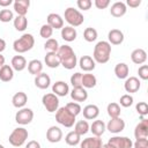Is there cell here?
Listing matches in <instances>:
<instances>
[{
	"label": "cell",
	"instance_id": "6da1fadb",
	"mask_svg": "<svg viewBox=\"0 0 148 148\" xmlns=\"http://www.w3.org/2000/svg\"><path fill=\"white\" fill-rule=\"evenodd\" d=\"M60 59V65L66 69H73L77 65V58L74 50L69 45H61L57 51Z\"/></svg>",
	"mask_w": 148,
	"mask_h": 148
},
{
	"label": "cell",
	"instance_id": "7a4b0ae2",
	"mask_svg": "<svg viewBox=\"0 0 148 148\" xmlns=\"http://www.w3.org/2000/svg\"><path fill=\"white\" fill-rule=\"evenodd\" d=\"M110 54H111V44L106 40H101L94 47L92 59L95 60V62L106 64L110 59Z\"/></svg>",
	"mask_w": 148,
	"mask_h": 148
},
{
	"label": "cell",
	"instance_id": "3957f363",
	"mask_svg": "<svg viewBox=\"0 0 148 148\" xmlns=\"http://www.w3.org/2000/svg\"><path fill=\"white\" fill-rule=\"evenodd\" d=\"M35 45V38L31 34H23L20 38L15 39L13 43V49L17 53H24L30 51Z\"/></svg>",
	"mask_w": 148,
	"mask_h": 148
},
{
	"label": "cell",
	"instance_id": "277c9868",
	"mask_svg": "<svg viewBox=\"0 0 148 148\" xmlns=\"http://www.w3.org/2000/svg\"><path fill=\"white\" fill-rule=\"evenodd\" d=\"M64 17H65V21L73 28L81 25L83 23V21H84V17L81 14V12L75 9V8H73V7H68V8L65 9Z\"/></svg>",
	"mask_w": 148,
	"mask_h": 148
},
{
	"label": "cell",
	"instance_id": "5b68a950",
	"mask_svg": "<svg viewBox=\"0 0 148 148\" xmlns=\"http://www.w3.org/2000/svg\"><path fill=\"white\" fill-rule=\"evenodd\" d=\"M56 120L60 125L69 128V127H73L75 124V116H73L65 106H62L56 111Z\"/></svg>",
	"mask_w": 148,
	"mask_h": 148
},
{
	"label": "cell",
	"instance_id": "8992f818",
	"mask_svg": "<svg viewBox=\"0 0 148 148\" xmlns=\"http://www.w3.org/2000/svg\"><path fill=\"white\" fill-rule=\"evenodd\" d=\"M28 131L24 127H16L13 130V132L9 134L8 141L14 147H21L28 139Z\"/></svg>",
	"mask_w": 148,
	"mask_h": 148
},
{
	"label": "cell",
	"instance_id": "52a82bcc",
	"mask_svg": "<svg viewBox=\"0 0 148 148\" xmlns=\"http://www.w3.org/2000/svg\"><path fill=\"white\" fill-rule=\"evenodd\" d=\"M42 103H43V105H44V108L46 109L47 112L52 113V112H56L59 109V98L53 92L45 94L42 97Z\"/></svg>",
	"mask_w": 148,
	"mask_h": 148
},
{
	"label": "cell",
	"instance_id": "ba28073f",
	"mask_svg": "<svg viewBox=\"0 0 148 148\" xmlns=\"http://www.w3.org/2000/svg\"><path fill=\"white\" fill-rule=\"evenodd\" d=\"M34 119V111L29 108L20 109L15 114V121L20 125H28Z\"/></svg>",
	"mask_w": 148,
	"mask_h": 148
},
{
	"label": "cell",
	"instance_id": "9c48e42d",
	"mask_svg": "<svg viewBox=\"0 0 148 148\" xmlns=\"http://www.w3.org/2000/svg\"><path fill=\"white\" fill-rule=\"evenodd\" d=\"M125 128V121L118 117V118H110L109 123L106 124V130L113 134H118L123 132Z\"/></svg>",
	"mask_w": 148,
	"mask_h": 148
},
{
	"label": "cell",
	"instance_id": "30bf717a",
	"mask_svg": "<svg viewBox=\"0 0 148 148\" xmlns=\"http://www.w3.org/2000/svg\"><path fill=\"white\" fill-rule=\"evenodd\" d=\"M108 143L112 145L116 148H132L133 141L127 136H112Z\"/></svg>",
	"mask_w": 148,
	"mask_h": 148
},
{
	"label": "cell",
	"instance_id": "8fae6325",
	"mask_svg": "<svg viewBox=\"0 0 148 148\" xmlns=\"http://www.w3.org/2000/svg\"><path fill=\"white\" fill-rule=\"evenodd\" d=\"M134 136L135 139H147L148 136V119L143 118L134 128Z\"/></svg>",
	"mask_w": 148,
	"mask_h": 148
},
{
	"label": "cell",
	"instance_id": "7c38bea8",
	"mask_svg": "<svg viewBox=\"0 0 148 148\" xmlns=\"http://www.w3.org/2000/svg\"><path fill=\"white\" fill-rule=\"evenodd\" d=\"M46 139L51 143L59 142L62 139V131L58 126H51L46 131Z\"/></svg>",
	"mask_w": 148,
	"mask_h": 148
},
{
	"label": "cell",
	"instance_id": "4fadbf2b",
	"mask_svg": "<svg viewBox=\"0 0 148 148\" xmlns=\"http://www.w3.org/2000/svg\"><path fill=\"white\" fill-rule=\"evenodd\" d=\"M140 80L136 77V76H130L125 80V83H124V88L126 90V92H130V94H133V92H136L139 89H140Z\"/></svg>",
	"mask_w": 148,
	"mask_h": 148
},
{
	"label": "cell",
	"instance_id": "5bb4252c",
	"mask_svg": "<svg viewBox=\"0 0 148 148\" xmlns=\"http://www.w3.org/2000/svg\"><path fill=\"white\" fill-rule=\"evenodd\" d=\"M13 7H14L15 13L18 16H25L30 7V1L29 0H15L13 2Z\"/></svg>",
	"mask_w": 148,
	"mask_h": 148
},
{
	"label": "cell",
	"instance_id": "9a60e30c",
	"mask_svg": "<svg viewBox=\"0 0 148 148\" xmlns=\"http://www.w3.org/2000/svg\"><path fill=\"white\" fill-rule=\"evenodd\" d=\"M103 142L98 136L86 138L80 142V148H102Z\"/></svg>",
	"mask_w": 148,
	"mask_h": 148
},
{
	"label": "cell",
	"instance_id": "2e32d148",
	"mask_svg": "<svg viewBox=\"0 0 148 148\" xmlns=\"http://www.w3.org/2000/svg\"><path fill=\"white\" fill-rule=\"evenodd\" d=\"M79 65H80V68L84 72H91L96 67V62L90 56H82L79 60Z\"/></svg>",
	"mask_w": 148,
	"mask_h": 148
},
{
	"label": "cell",
	"instance_id": "e0dca14e",
	"mask_svg": "<svg viewBox=\"0 0 148 148\" xmlns=\"http://www.w3.org/2000/svg\"><path fill=\"white\" fill-rule=\"evenodd\" d=\"M52 92L57 96L65 97L69 92V87L65 81H57L52 86Z\"/></svg>",
	"mask_w": 148,
	"mask_h": 148
},
{
	"label": "cell",
	"instance_id": "ac0fdd59",
	"mask_svg": "<svg viewBox=\"0 0 148 148\" xmlns=\"http://www.w3.org/2000/svg\"><path fill=\"white\" fill-rule=\"evenodd\" d=\"M105 130H106L105 123L103 120H99V119L94 120L92 124L89 127V131L92 133V135L94 136H98V138H101L103 135V133L105 132Z\"/></svg>",
	"mask_w": 148,
	"mask_h": 148
},
{
	"label": "cell",
	"instance_id": "d6986e66",
	"mask_svg": "<svg viewBox=\"0 0 148 148\" xmlns=\"http://www.w3.org/2000/svg\"><path fill=\"white\" fill-rule=\"evenodd\" d=\"M127 12V7L125 5V2L123 1H117L114 3H112L111 8H110V13L113 17H121L126 14Z\"/></svg>",
	"mask_w": 148,
	"mask_h": 148
},
{
	"label": "cell",
	"instance_id": "ffe728a7",
	"mask_svg": "<svg viewBox=\"0 0 148 148\" xmlns=\"http://www.w3.org/2000/svg\"><path fill=\"white\" fill-rule=\"evenodd\" d=\"M47 24L52 29H62L64 28V18L56 13H51L47 15Z\"/></svg>",
	"mask_w": 148,
	"mask_h": 148
},
{
	"label": "cell",
	"instance_id": "44dd1931",
	"mask_svg": "<svg viewBox=\"0 0 148 148\" xmlns=\"http://www.w3.org/2000/svg\"><path fill=\"white\" fill-rule=\"evenodd\" d=\"M109 43L112 45H119L124 42V34L119 29H111L108 34Z\"/></svg>",
	"mask_w": 148,
	"mask_h": 148
},
{
	"label": "cell",
	"instance_id": "7402d4cb",
	"mask_svg": "<svg viewBox=\"0 0 148 148\" xmlns=\"http://www.w3.org/2000/svg\"><path fill=\"white\" fill-rule=\"evenodd\" d=\"M71 97L74 102H84L88 98V92L83 87H75L71 91Z\"/></svg>",
	"mask_w": 148,
	"mask_h": 148
},
{
	"label": "cell",
	"instance_id": "603a6c76",
	"mask_svg": "<svg viewBox=\"0 0 148 148\" xmlns=\"http://www.w3.org/2000/svg\"><path fill=\"white\" fill-rule=\"evenodd\" d=\"M83 112V117L87 119V120H92V119H96L99 114V108L95 104H88L83 108L82 110Z\"/></svg>",
	"mask_w": 148,
	"mask_h": 148
},
{
	"label": "cell",
	"instance_id": "cb8c5ba5",
	"mask_svg": "<svg viewBox=\"0 0 148 148\" xmlns=\"http://www.w3.org/2000/svg\"><path fill=\"white\" fill-rule=\"evenodd\" d=\"M51 83V77L46 73H40L35 76V86L39 89H47Z\"/></svg>",
	"mask_w": 148,
	"mask_h": 148
},
{
	"label": "cell",
	"instance_id": "d4e9b609",
	"mask_svg": "<svg viewBox=\"0 0 148 148\" xmlns=\"http://www.w3.org/2000/svg\"><path fill=\"white\" fill-rule=\"evenodd\" d=\"M131 59L136 65H142L147 60V52L143 49H135L131 53Z\"/></svg>",
	"mask_w": 148,
	"mask_h": 148
},
{
	"label": "cell",
	"instance_id": "484cf974",
	"mask_svg": "<svg viewBox=\"0 0 148 148\" xmlns=\"http://www.w3.org/2000/svg\"><path fill=\"white\" fill-rule=\"evenodd\" d=\"M27 102H28V96H27V94H25L24 91H18V92H16V94L13 96V98H12L13 105H14L15 108H17V109L24 108V105L27 104Z\"/></svg>",
	"mask_w": 148,
	"mask_h": 148
},
{
	"label": "cell",
	"instance_id": "4316f807",
	"mask_svg": "<svg viewBox=\"0 0 148 148\" xmlns=\"http://www.w3.org/2000/svg\"><path fill=\"white\" fill-rule=\"evenodd\" d=\"M76 36H77V32H76V29L71 27V25H66L61 29V38L66 42H73L76 39Z\"/></svg>",
	"mask_w": 148,
	"mask_h": 148
},
{
	"label": "cell",
	"instance_id": "83f0119b",
	"mask_svg": "<svg viewBox=\"0 0 148 148\" xmlns=\"http://www.w3.org/2000/svg\"><path fill=\"white\" fill-rule=\"evenodd\" d=\"M44 62L50 68H57L60 66V59L56 52H47L44 58Z\"/></svg>",
	"mask_w": 148,
	"mask_h": 148
},
{
	"label": "cell",
	"instance_id": "f1b7e54d",
	"mask_svg": "<svg viewBox=\"0 0 148 148\" xmlns=\"http://www.w3.org/2000/svg\"><path fill=\"white\" fill-rule=\"evenodd\" d=\"M12 68L16 72H22L27 67V60L23 56H15L12 58Z\"/></svg>",
	"mask_w": 148,
	"mask_h": 148
},
{
	"label": "cell",
	"instance_id": "f546056e",
	"mask_svg": "<svg viewBox=\"0 0 148 148\" xmlns=\"http://www.w3.org/2000/svg\"><path fill=\"white\" fill-rule=\"evenodd\" d=\"M97 83V79L94 74L91 73H86V74H82V80H81V84L84 89H90V88H94Z\"/></svg>",
	"mask_w": 148,
	"mask_h": 148
},
{
	"label": "cell",
	"instance_id": "4dcf8cb0",
	"mask_svg": "<svg viewBox=\"0 0 148 148\" xmlns=\"http://www.w3.org/2000/svg\"><path fill=\"white\" fill-rule=\"evenodd\" d=\"M128 73H130V68L127 66V64L125 62H119L114 67V74L118 79L120 80H124V79H127L128 77Z\"/></svg>",
	"mask_w": 148,
	"mask_h": 148
},
{
	"label": "cell",
	"instance_id": "1f68e13d",
	"mask_svg": "<svg viewBox=\"0 0 148 148\" xmlns=\"http://www.w3.org/2000/svg\"><path fill=\"white\" fill-rule=\"evenodd\" d=\"M14 77V69L9 65H3L0 68V80L2 82H9Z\"/></svg>",
	"mask_w": 148,
	"mask_h": 148
},
{
	"label": "cell",
	"instance_id": "d6a6232c",
	"mask_svg": "<svg viewBox=\"0 0 148 148\" xmlns=\"http://www.w3.org/2000/svg\"><path fill=\"white\" fill-rule=\"evenodd\" d=\"M27 66H28L29 73L32 74V75H35V76L38 75V74H40L42 71H43V64H42V61L38 60V59H32V60H30Z\"/></svg>",
	"mask_w": 148,
	"mask_h": 148
},
{
	"label": "cell",
	"instance_id": "836d02e7",
	"mask_svg": "<svg viewBox=\"0 0 148 148\" xmlns=\"http://www.w3.org/2000/svg\"><path fill=\"white\" fill-rule=\"evenodd\" d=\"M89 124L87 120H79L74 124V132H76L80 136L81 135H84L89 132Z\"/></svg>",
	"mask_w": 148,
	"mask_h": 148
},
{
	"label": "cell",
	"instance_id": "e575fe53",
	"mask_svg": "<svg viewBox=\"0 0 148 148\" xmlns=\"http://www.w3.org/2000/svg\"><path fill=\"white\" fill-rule=\"evenodd\" d=\"M106 111H108V114L110 118H118V117H120V112H121L120 105L118 103H114V102L108 104Z\"/></svg>",
	"mask_w": 148,
	"mask_h": 148
},
{
	"label": "cell",
	"instance_id": "d590c367",
	"mask_svg": "<svg viewBox=\"0 0 148 148\" xmlns=\"http://www.w3.org/2000/svg\"><path fill=\"white\" fill-rule=\"evenodd\" d=\"M65 141H66V143H67L68 146H76V145H79V143L81 142V136H80L76 132L71 131V132H68V133L66 134Z\"/></svg>",
	"mask_w": 148,
	"mask_h": 148
},
{
	"label": "cell",
	"instance_id": "8d00e7d4",
	"mask_svg": "<svg viewBox=\"0 0 148 148\" xmlns=\"http://www.w3.org/2000/svg\"><path fill=\"white\" fill-rule=\"evenodd\" d=\"M28 27V18L25 16H16L14 17V28L17 31H24Z\"/></svg>",
	"mask_w": 148,
	"mask_h": 148
},
{
	"label": "cell",
	"instance_id": "74e56055",
	"mask_svg": "<svg viewBox=\"0 0 148 148\" xmlns=\"http://www.w3.org/2000/svg\"><path fill=\"white\" fill-rule=\"evenodd\" d=\"M97 30L95 28H91V27H88L84 29L83 31V38L86 42L88 43H91V42H95L97 39Z\"/></svg>",
	"mask_w": 148,
	"mask_h": 148
},
{
	"label": "cell",
	"instance_id": "f35d334b",
	"mask_svg": "<svg viewBox=\"0 0 148 148\" xmlns=\"http://www.w3.org/2000/svg\"><path fill=\"white\" fill-rule=\"evenodd\" d=\"M59 43H58V40L57 39H54V38H49V39H46V42H45V44H44V49L47 51V52H56L57 53V51L59 50Z\"/></svg>",
	"mask_w": 148,
	"mask_h": 148
},
{
	"label": "cell",
	"instance_id": "ab89813d",
	"mask_svg": "<svg viewBox=\"0 0 148 148\" xmlns=\"http://www.w3.org/2000/svg\"><path fill=\"white\" fill-rule=\"evenodd\" d=\"M12 20H14V13H13V10L7 9V8L0 10V21L1 22L7 23V22H10Z\"/></svg>",
	"mask_w": 148,
	"mask_h": 148
},
{
	"label": "cell",
	"instance_id": "60d3db41",
	"mask_svg": "<svg viewBox=\"0 0 148 148\" xmlns=\"http://www.w3.org/2000/svg\"><path fill=\"white\" fill-rule=\"evenodd\" d=\"M65 108L73 114V116H77L79 113H81V111H82V109H81V105L79 104V103H76V102H69V103H67L66 105H65Z\"/></svg>",
	"mask_w": 148,
	"mask_h": 148
},
{
	"label": "cell",
	"instance_id": "b9f144b4",
	"mask_svg": "<svg viewBox=\"0 0 148 148\" xmlns=\"http://www.w3.org/2000/svg\"><path fill=\"white\" fill-rule=\"evenodd\" d=\"M52 34H53V29H52L47 23H45V24H43V25L40 27L39 35H40V37H42V38L49 39V38H51Z\"/></svg>",
	"mask_w": 148,
	"mask_h": 148
},
{
	"label": "cell",
	"instance_id": "7bdbcfd3",
	"mask_svg": "<svg viewBox=\"0 0 148 148\" xmlns=\"http://www.w3.org/2000/svg\"><path fill=\"white\" fill-rule=\"evenodd\" d=\"M119 104L124 108H130L133 104V97L130 94H125L119 98Z\"/></svg>",
	"mask_w": 148,
	"mask_h": 148
},
{
	"label": "cell",
	"instance_id": "ee69618b",
	"mask_svg": "<svg viewBox=\"0 0 148 148\" xmlns=\"http://www.w3.org/2000/svg\"><path fill=\"white\" fill-rule=\"evenodd\" d=\"M135 110L141 117H145L148 114V104L146 102H139L135 105Z\"/></svg>",
	"mask_w": 148,
	"mask_h": 148
},
{
	"label": "cell",
	"instance_id": "f6af8a7d",
	"mask_svg": "<svg viewBox=\"0 0 148 148\" xmlns=\"http://www.w3.org/2000/svg\"><path fill=\"white\" fill-rule=\"evenodd\" d=\"M81 80H82V74H81L80 72L74 73V74L71 76V84L73 86V88H75V87H82Z\"/></svg>",
	"mask_w": 148,
	"mask_h": 148
},
{
	"label": "cell",
	"instance_id": "bcb514c9",
	"mask_svg": "<svg viewBox=\"0 0 148 148\" xmlns=\"http://www.w3.org/2000/svg\"><path fill=\"white\" fill-rule=\"evenodd\" d=\"M76 5H77L79 9L88 10V9H90V7L92 6V2H91V0H77Z\"/></svg>",
	"mask_w": 148,
	"mask_h": 148
},
{
	"label": "cell",
	"instance_id": "7dc6e473",
	"mask_svg": "<svg viewBox=\"0 0 148 148\" xmlns=\"http://www.w3.org/2000/svg\"><path fill=\"white\" fill-rule=\"evenodd\" d=\"M139 77L141 80H148V66L147 65H141L138 69Z\"/></svg>",
	"mask_w": 148,
	"mask_h": 148
},
{
	"label": "cell",
	"instance_id": "c3c4849f",
	"mask_svg": "<svg viewBox=\"0 0 148 148\" xmlns=\"http://www.w3.org/2000/svg\"><path fill=\"white\" fill-rule=\"evenodd\" d=\"M134 148H148V139H136L133 142Z\"/></svg>",
	"mask_w": 148,
	"mask_h": 148
},
{
	"label": "cell",
	"instance_id": "681fc988",
	"mask_svg": "<svg viewBox=\"0 0 148 148\" xmlns=\"http://www.w3.org/2000/svg\"><path fill=\"white\" fill-rule=\"evenodd\" d=\"M95 6L98 9H105L110 5V0H95Z\"/></svg>",
	"mask_w": 148,
	"mask_h": 148
},
{
	"label": "cell",
	"instance_id": "f907efd6",
	"mask_svg": "<svg viewBox=\"0 0 148 148\" xmlns=\"http://www.w3.org/2000/svg\"><path fill=\"white\" fill-rule=\"evenodd\" d=\"M125 5H126V7L130 6L131 8H136L141 5V0H127Z\"/></svg>",
	"mask_w": 148,
	"mask_h": 148
},
{
	"label": "cell",
	"instance_id": "816d5d0a",
	"mask_svg": "<svg viewBox=\"0 0 148 148\" xmlns=\"http://www.w3.org/2000/svg\"><path fill=\"white\" fill-rule=\"evenodd\" d=\"M25 148H40V145H39V142L36 141V140H31V141H29V142L27 143Z\"/></svg>",
	"mask_w": 148,
	"mask_h": 148
},
{
	"label": "cell",
	"instance_id": "f5cc1de1",
	"mask_svg": "<svg viewBox=\"0 0 148 148\" xmlns=\"http://www.w3.org/2000/svg\"><path fill=\"white\" fill-rule=\"evenodd\" d=\"M14 1L13 0H0V6L1 7H8L9 5H12Z\"/></svg>",
	"mask_w": 148,
	"mask_h": 148
},
{
	"label": "cell",
	"instance_id": "db71d44e",
	"mask_svg": "<svg viewBox=\"0 0 148 148\" xmlns=\"http://www.w3.org/2000/svg\"><path fill=\"white\" fill-rule=\"evenodd\" d=\"M5 49H6V42L3 38H0V53L5 51Z\"/></svg>",
	"mask_w": 148,
	"mask_h": 148
},
{
	"label": "cell",
	"instance_id": "11a10c76",
	"mask_svg": "<svg viewBox=\"0 0 148 148\" xmlns=\"http://www.w3.org/2000/svg\"><path fill=\"white\" fill-rule=\"evenodd\" d=\"M3 65H5V57L0 53V68H1Z\"/></svg>",
	"mask_w": 148,
	"mask_h": 148
},
{
	"label": "cell",
	"instance_id": "9f6ffc18",
	"mask_svg": "<svg viewBox=\"0 0 148 148\" xmlns=\"http://www.w3.org/2000/svg\"><path fill=\"white\" fill-rule=\"evenodd\" d=\"M102 148H116V147H113V146L110 145V143H105V145L102 146Z\"/></svg>",
	"mask_w": 148,
	"mask_h": 148
},
{
	"label": "cell",
	"instance_id": "6f0895ef",
	"mask_svg": "<svg viewBox=\"0 0 148 148\" xmlns=\"http://www.w3.org/2000/svg\"><path fill=\"white\" fill-rule=\"evenodd\" d=\"M0 148H5V147H3V146H2V145H0Z\"/></svg>",
	"mask_w": 148,
	"mask_h": 148
}]
</instances>
